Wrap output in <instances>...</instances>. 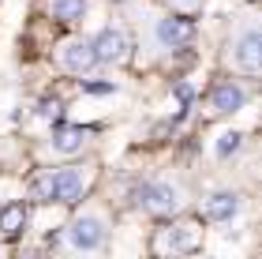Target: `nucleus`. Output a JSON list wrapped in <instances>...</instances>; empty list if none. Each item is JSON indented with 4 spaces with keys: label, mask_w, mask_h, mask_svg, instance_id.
<instances>
[{
    "label": "nucleus",
    "mask_w": 262,
    "mask_h": 259,
    "mask_svg": "<svg viewBox=\"0 0 262 259\" xmlns=\"http://www.w3.org/2000/svg\"><path fill=\"white\" fill-rule=\"evenodd\" d=\"M229 61H232V68H236V72H244L247 79H258V72H262V38H258L255 19H247L244 27L232 34Z\"/></svg>",
    "instance_id": "nucleus-1"
},
{
    "label": "nucleus",
    "mask_w": 262,
    "mask_h": 259,
    "mask_svg": "<svg viewBox=\"0 0 262 259\" xmlns=\"http://www.w3.org/2000/svg\"><path fill=\"white\" fill-rule=\"evenodd\" d=\"M64 237H68V248H75V252H98L105 244V222L98 214H79L68 226Z\"/></svg>",
    "instance_id": "nucleus-2"
},
{
    "label": "nucleus",
    "mask_w": 262,
    "mask_h": 259,
    "mask_svg": "<svg viewBox=\"0 0 262 259\" xmlns=\"http://www.w3.org/2000/svg\"><path fill=\"white\" fill-rule=\"evenodd\" d=\"M90 181H94V169H90V166L53 169V184H56L53 199H60V203H75V199H82V192L90 188Z\"/></svg>",
    "instance_id": "nucleus-3"
},
{
    "label": "nucleus",
    "mask_w": 262,
    "mask_h": 259,
    "mask_svg": "<svg viewBox=\"0 0 262 259\" xmlns=\"http://www.w3.org/2000/svg\"><path fill=\"white\" fill-rule=\"evenodd\" d=\"M139 207L150 210V214H172L180 207V188L169 181H150L139 188Z\"/></svg>",
    "instance_id": "nucleus-4"
},
{
    "label": "nucleus",
    "mask_w": 262,
    "mask_h": 259,
    "mask_svg": "<svg viewBox=\"0 0 262 259\" xmlns=\"http://www.w3.org/2000/svg\"><path fill=\"white\" fill-rule=\"evenodd\" d=\"M56 64H60L64 72H71V75H86L90 68L98 64V56H94V45L90 42L71 38V42H64L60 49H56Z\"/></svg>",
    "instance_id": "nucleus-5"
},
{
    "label": "nucleus",
    "mask_w": 262,
    "mask_h": 259,
    "mask_svg": "<svg viewBox=\"0 0 262 259\" xmlns=\"http://www.w3.org/2000/svg\"><path fill=\"white\" fill-rule=\"evenodd\" d=\"M90 45H94V56H98V64H124V61H127V49H131L127 34H124L120 27H105Z\"/></svg>",
    "instance_id": "nucleus-6"
},
{
    "label": "nucleus",
    "mask_w": 262,
    "mask_h": 259,
    "mask_svg": "<svg viewBox=\"0 0 262 259\" xmlns=\"http://www.w3.org/2000/svg\"><path fill=\"white\" fill-rule=\"evenodd\" d=\"M244 102H247V90H244L240 83H232V79H225V83L213 87L210 102H206V113H210V116H225V113L244 109Z\"/></svg>",
    "instance_id": "nucleus-7"
},
{
    "label": "nucleus",
    "mask_w": 262,
    "mask_h": 259,
    "mask_svg": "<svg viewBox=\"0 0 262 259\" xmlns=\"http://www.w3.org/2000/svg\"><path fill=\"white\" fill-rule=\"evenodd\" d=\"M154 38H158L165 49H176V45H187V42L195 38V27H191V19L169 15V19H158V27H154Z\"/></svg>",
    "instance_id": "nucleus-8"
},
{
    "label": "nucleus",
    "mask_w": 262,
    "mask_h": 259,
    "mask_svg": "<svg viewBox=\"0 0 262 259\" xmlns=\"http://www.w3.org/2000/svg\"><path fill=\"white\" fill-rule=\"evenodd\" d=\"M240 214V195L236 192H213L202 199V218L206 222H232Z\"/></svg>",
    "instance_id": "nucleus-9"
},
{
    "label": "nucleus",
    "mask_w": 262,
    "mask_h": 259,
    "mask_svg": "<svg viewBox=\"0 0 262 259\" xmlns=\"http://www.w3.org/2000/svg\"><path fill=\"white\" fill-rule=\"evenodd\" d=\"M199 241H202L199 222H176V226L165 233V248H172V252H195Z\"/></svg>",
    "instance_id": "nucleus-10"
},
{
    "label": "nucleus",
    "mask_w": 262,
    "mask_h": 259,
    "mask_svg": "<svg viewBox=\"0 0 262 259\" xmlns=\"http://www.w3.org/2000/svg\"><path fill=\"white\" fill-rule=\"evenodd\" d=\"M90 143V128H60V132L53 135V150L56 154H79L82 147Z\"/></svg>",
    "instance_id": "nucleus-11"
},
{
    "label": "nucleus",
    "mask_w": 262,
    "mask_h": 259,
    "mask_svg": "<svg viewBox=\"0 0 262 259\" xmlns=\"http://www.w3.org/2000/svg\"><path fill=\"white\" fill-rule=\"evenodd\" d=\"M86 0H49V19L56 23H79L86 15Z\"/></svg>",
    "instance_id": "nucleus-12"
},
{
    "label": "nucleus",
    "mask_w": 262,
    "mask_h": 259,
    "mask_svg": "<svg viewBox=\"0 0 262 259\" xmlns=\"http://www.w3.org/2000/svg\"><path fill=\"white\" fill-rule=\"evenodd\" d=\"M23 226H27V207L23 203H8L0 210V233H4V237H15Z\"/></svg>",
    "instance_id": "nucleus-13"
},
{
    "label": "nucleus",
    "mask_w": 262,
    "mask_h": 259,
    "mask_svg": "<svg viewBox=\"0 0 262 259\" xmlns=\"http://www.w3.org/2000/svg\"><path fill=\"white\" fill-rule=\"evenodd\" d=\"M53 192H56V184H53V169H41L38 176H34V184H30V195L38 199V203H53Z\"/></svg>",
    "instance_id": "nucleus-14"
},
{
    "label": "nucleus",
    "mask_w": 262,
    "mask_h": 259,
    "mask_svg": "<svg viewBox=\"0 0 262 259\" xmlns=\"http://www.w3.org/2000/svg\"><path fill=\"white\" fill-rule=\"evenodd\" d=\"M240 150V132H225L221 139H217V147H213V154L217 158H229V154H236Z\"/></svg>",
    "instance_id": "nucleus-15"
},
{
    "label": "nucleus",
    "mask_w": 262,
    "mask_h": 259,
    "mask_svg": "<svg viewBox=\"0 0 262 259\" xmlns=\"http://www.w3.org/2000/svg\"><path fill=\"white\" fill-rule=\"evenodd\" d=\"M60 113H64L60 102H41V116L45 121H60Z\"/></svg>",
    "instance_id": "nucleus-16"
},
{
    "label": "nucleus",
    "mask_w": 262,
    "mask_h": 259,
    "mask_svg": "<svg viewBox=\"0 0 262 259\" xmlns=\"http://www.w3.org/2000/svg\"><path fill=\"white\" fill-rule=\"evenodd\" d=\"M169 8H199V0H165Z\"/></svg>",
    "instance_id": "nucleus-17"
},
{
    "label": "nucleus",
    "mask_w": 262,
    "mask_h": 259,
    "mask_svg": "<svg viewBox=\"0 0 262 259\" xmlns=\"http://www.w3.org/2000/svg\"><path fill=\"white\" fill-rule=\"evenodd\" d=\"M176 98H180V102H191V87L180 83V87H176Z\"/></svg>",
    "instance_id": "nucleus-18"
}]
</instances>
